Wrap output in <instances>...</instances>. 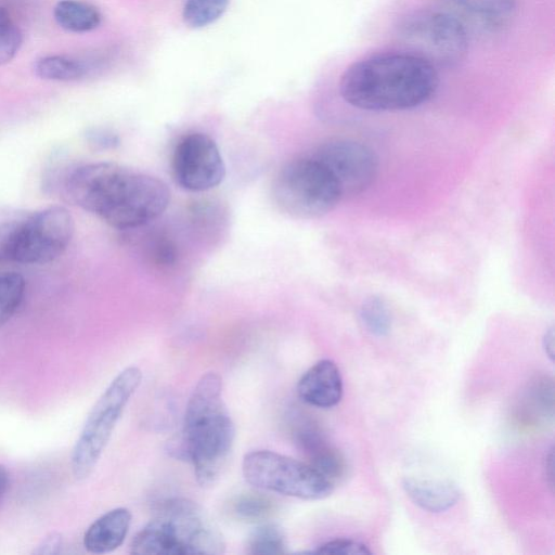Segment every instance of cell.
<instances>
[{"mask_svg":"<svg viewBox=\"0 0 555 555\" xmlns=\"http://www.w3.org/2000/svg\"><path fill=\"white\" fill-rule=\"evenodd\" d=\"M66 192L77 206L118 230L150 223L170 202L163 180L114 163L78 167L67 178Z\"/></svg>","mask_w":555,"mask_h":555,"instance_id":"obj_1","label":"cell"},{"mask_svg":"<svg viewBox=\"0 0 555 555\" xmlns=\"http://www.w3.org/2000/svg\"><path fill=\"white\" fill-rule=\"evenodd\" d=\"M439 76L434 65L411 53L378 54L350 65L339 93L351 106L374 112L403 111L427 102Z\"/></svg>","mask_w":555,"mask_h":555,"instance_id":"obj_2","label":"cell"},{"mask_svg":"<svg viewBox=\"0 0 555 555\" xmlns=\"http://www.w3.org/2000/svg\"><path fill=\"white\" fill-rule=\"evenodd\" d=\"M234 438V423L222 398V379L216 372H207L189 398L183 429L171 450L188 459L197 482L208 487L224 468Z\"/></svg>","mask_w":555,"mask_h":555,"instance_id":"obj_3","label":"cell"},{"mask_svg":"<svg viewBox=\"0 0 555 555\" xmlns=\"http://www.w3.org/2000/svg\"><path fill=\"white\" fill-rule=\"evenodd\" d=\"M224 551L217 526L198 504L184 498L160 502L130 544L131 553L142 555H218Z\"/></svg>","mask_w":555,"mask_h":555,"instance_id":"obj_4","label":"cell"},{"mask_svg":"<svg viewBox=\"0 0 555 555\" xmlns=\"http://www.w3.org/2000/svg\"><path fill=\"white\" fill-rule=\"evenodd\" d=\"M141 380L140 369H124L91 409L70 456L72 470L77 479L87 478L94 469L126 404Z\"/></svg>","mask_w":555,"mask_h":555,"instance_id":"obj_5","label":"cell"},{"mask_svg":"<svg viewBox=\"0 0 555 555\" xmlns=\"http://www.w3.org/2000/svg\"><path fill=\"white\" fill-rule=\"evenodd\" d=\"M273 197L289 216L312 219L333 210L343 194L328 170L311 156L283 166L273 182Z\"/></svg>","mask_w":555,"mask_h":555,"instance_id":"obj_6","label":"cell"},{"mask_svg":"<svg viewBox=\"0 0 555 555\" xmlns=\"http://www.w3.org/2000/svg\"><path fill=\"white\" fill-rule=\"evenodd\" d=\"M242 472L245 480L260 490L304 500L324 499L334 489V483L307 462L269 450L245 454Z\"/></svg>","mask_w":555,"mask_h":555,"instance_id":"obj_7","label":"cell"},{"mask_svg":"<svg viewBox=\"0 0 555 555\" xmlns=\"http://www.w3.org/2000/svg\"><path fill=\"white\" fill-rule=\"evenodd\" d=\"M397 35L411 54L431 65L453 66L467 52L468 34L448 12L424 10L408 14L399 25Z\"/></svg>","mask_w":555,"mask_h":555,"instance_id":"obj_8","label":"cell"},{"mask_svg":"<svg viewBox=\"0 0 555 555\" xmlns=\"http://www.w3.org/2000/svg\"><path fill=\"white\" fill-rule=\"evenodd\" d=\"M74 218L61 206H52L21 221L12 261L43 264L60 257L74 235Z\"/></svg>","mask_w":555,"mask_h":555,"instance_id":"obj_9","label":"cell"},{"mask_svg":"<svg viewBox=\"0 0 555 555\" xmlns=\"http://www.w3.org/2000/svg\"><path fill=\"white\" fill-rule=\"evenodd\" d=\"M171 166L176 182L191 192L214 189L225 176V165L218 145L202 132L189 133L178 142Z\"/></svg>","mask_w":555,"mask_h":555,"instance_id":"obj_10","label":"cell"},{"mask_svg":"<svg viewBox=\"0 0 555 555\" xmlns=\"http://www.w3.org/2000/svg\"><path fill=\"white\" fill-rule=\"evenodd\" d=\"M313 157L328 170L343 196L365 191L377 176L378 159L374 151L353 140H330Z\"/></svg>","mask_w":555,"mask_h":555,"instance_id":"obj_11","label":"cell"},{"mask_svg":"<svg viewBox=\"0 0 555 555\" xmlns=\"http://www.w3.org/2000/svg\"><path fill=\"white\" fill-rule=\"evenodd\" d=\"M443 11L455 17L465 30L495 33L508 24L515 12L514 0H443Z\"/></svg>","mask_w":555,"mask_h":555,"instance_id":"obj_12","label":"cell"},{"mask_svg":"<svg viewBox=\"0 0 555 555\" xmlns=\"http://www.w3.org/2000/svg\"><path fill=\"white\" fill-rule=\"evenodd\" d=\"M297 393L309 405L335 406L343 397V378L336 363L328 359L314 363L298 380Z\"/></svg>","mask_w":555,"mask_h":555,"instance_id":"obj_13","label":"cell"},{"mask_svg":"<svg viewBox=\"0 0 555 555\" xmlns=\"http://www.w3.org/2000/svg\"><path fill=\"white\" fill-rule=\"evenodd\" d=\"M294 437L295 442L306 455L307 463L321 475L334 485L344 476L346 470L344 456L325 440L315 426L304 423L296 427Z\"/></svg>","mask_w":555,"mask_h":555,"instance_id":"obj_14","label":"cell"},{"mask_svg":"<svg viewBox=\"0 0 555 555\" xmlns=\"http://www.w3.org/2000/svg\"><path fill=\"white\" fill-rule=\"evenodd\" d=\"M131 524V513L125 507L111 509L94 520L83 537L86 550L104 554L122 544Z\"/></svg>","mask_w":555,"mask_h":555,"instance_id":"obj_15","label":"cell"},{"mask_svg":"<svg viewBox=\"0 0 555 555\" xmlns=\"http://www.w3.org/2000/svg\"><path fill=\"white\" fill-rule=\"evenodd\" d=\"M402 487L415 505L429 513L448 511L461 496L459 488L450 480L409 477Z\"/></svg>","mask_w":555,"mask_h":555,"instance_id":"obj_16","label":"cell"},{"mask_svg":"<svg viewBox=\"0 0 555 555\" xmlns=\"http://www.w3.org/2000/svg\"><path fill=\"white\" fill-rule=\"evenodd\" d=\"M53 16L56 23L72 33H87L101 24L99 10L81 0H60L54 9Z\"/></svg>","mask_w":555,"mask_h":555,"instance_id":"obj_17","label":"cell"},{"mask_svg":"<svg viewBox=\"0 0 555 555\" xmlns=\"http://www.w3.org/2000/svg\"><path fill=\"white\" fill-rule=\"evenodd\" d=\"M230 512L240 521L261 524L268 521L273 516L275 503L263 493L245 492L232 500Z\"/></svg>","mask_w":555,"mask_h":555,"instance_id":"obj_18","label":"cell"},{"mask_svg":"<svg viewBox=\"0 0 555 555\" xmlns=\"http://www.w3.org/2000/svg\"><path fill=\"white\" fill-rule=\"evenodd\" d=\"M38 77L54 81H73L82 78L88 73L87 65L67 55H47L35 63Z\"/></svg>","mask_w":555,"mask_h":555,"instance_id":"obj_19","label":"cell"},{"mask_svg":"<svg viewBox=\"0 0 555 555\" xmlns=\"http://www.w3.org/2000/svg\"><path fill=\"white\" fill-rule=\"evenodd\" d=\"M286 539L281 527L276 524L264 521L259 524L248 535L246 551L253 555H280L285 554Z\"/></svg>","mask_w":555,"mask_h":555,"instance_id":"obj_20","label":"cell"},{"mask_svg":"<svg viewBox=\"0 0 555 555\" xmlns=\"http://www.w3.org/2000/svg\"><path fill=\"white\" fill-rule=\"evenodd\" d=\"M25 294V280L17 273L0 275V326L16 312Z\"/></svg>","mask_w":555,"mask_h":555,"instance_id":"obj_21","label":"cell"},{"mask_svg":"<svg viewBox=\"0 0 555 555\" xmlns=\"http://www.w3.org/2000/svg\"><path fill=\"white\" fill-rule=\"evenodd\" d=\"M228 3L229 0H186L183 20L194 28L207 26L224 13Z\"/></svg>","mask_w":555,"mask_h":555,"instance_id":"obj_22","label":"cell"},{"mask_svg":"<svg viewBox=\"0 0 555 555\" xmlns=\"http://www.w3.org/2000/svg\"><path fill=\"white\" fill-rule=\"evenodd\" d=\"M360 321L364 328L375 336H385L391 326L388 307L378 297H371L362 304Z\"/></svg>","mask_w":555,"mask_h":555,"instance_id":"obj_23","label":"cell"},{"mask_svg":"<svg viewBox=\"0 0 555 555\" xmlns=\"http://www.w3.org/2000/svg\"><path fill=\"white\" fill-rule=\"evenodd\" d=\"M23 35L9 12L0 5V65L9 63L18 52Z\"/></svg>","mask_w":555,"mask_h":555,"instance_id":"obj_24","label":"cell"},{"mask_svg":"<svg viewBox=\"0 0 555 555\" xmlns=\"http://www.w3.org/2000/svg\"><path fill=\"white\" fill-rule=\"evenodd\" d=\"M312 553L336 555H366L371 551L364 543L351 539H334L319 545Z\"/></svg>","mask_w":555,"mask_h":555,"instance_id":"obj_25","label":"cell"},{"mask_svg":"<svg viewBox=\"0 0 555 555\" xmlns=\"http://www.w3.org/2000/svg\"><path fill=\"white\" fill-rule=\"evenodd\" d=\"M21 221H4L0 223V262L11 260Z\"/></svg>","mask_w":555,"mask_h":555,"instance_id":"obj_26","label":"cell"},{"mask_svg":"<svg viewBox=\"0 0 555 555\" xmlns=\"http://www.w3.org/2000/svg\"><path fill=\"white\" fill-rule=\"evenodd\" d=\"M62 546V537L59 533H50L34 551L35 554H59Z\"/></svg>","mask_w":555,"mask_h":555,"instance_id":"obj_27","label":"cell"},{"mask_svg":"<svg viewBox=\"0 0 555 555\" xmlns=\"http://www.w3.org/2000/svg\"><path fill=\"white\" fill-rule=\"evenodd\" d=\"M88 138L91 144L100 146H112L117 143V138L115 134L103 130L91 131Z\"/></svg>","mask_w":555,"mask_h":555,"instance_id":"obj_28","label":"cell"},{"mask_svg":"<svg viewBox=\"0 0 555 555\" xmlns=\"http://www.w3.org/2000/svg\"><path fill=\"white\" fill-rule=\"evenodd\" d=\"M543 347L545 349L546 354L553 359L554 354V332L553 328H550L543 338Z\"/></svg>","mask_w":555,"mask_h":555,"instance_id":"obj_29","label":"cell"},{"mask_svg":"<svg viewBox=\"0 0 555 555\" xmlns=\"http://www.w3.org/2000/svg\"><path fill=\"white\" fill-rule=\"evenodd\" d=\"M9 486V473L5 466L0 464V501Z\"/></svg>","mask_w":555,"mask_h":555,"instance_id":"obj_30","label":"cell"}]
</instances>
